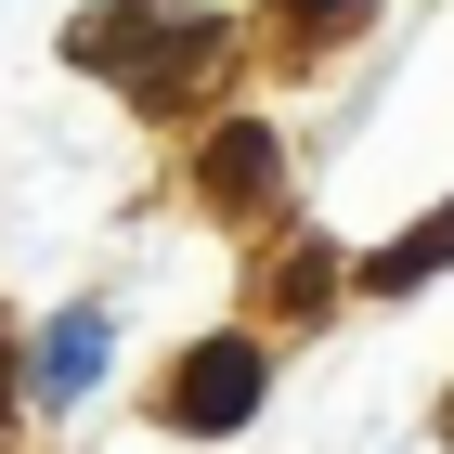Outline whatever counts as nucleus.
<instances>
[{
  "label": "nucleus",
  "instance_id": "f257e3e1",
  "mask_svg": "<svg viewBox=\"0 0 454 454\" xmlns=\"http://www.w3.org/2000/svg\"><path fill=\"white\" fill-rule=\"evenodd\" d=\"M260 416V350L247 338H208L169 364V428H247Z\"/></svg>",
  "mask_w": 454,
  "mask_h": 454
},
{
  "label": "nucleus",
  "instance_id": "f03ea898",
  "mask_svg": "<svg viewBox=\"0 0 454 454\" xmlns=\"http://www.w3.org/2000/svg\"><path fill=\"white\" fill-rule=\"evenodd\" d=\"M208 182H221V208H260V195H273V130H221Z\"/></svg>",
  "mask_w": 454,
  "mask_h": 454
},
{
  "label": "nucleus",
  "instance_id": "7ed1b4c3",
  "mask_svg": "<svg viewBox=\"0 0 454 454\" xmlns=\"http://www.w3.org/2000/svg\"><path fill=\"white\" fill-rule=\"evenodd\" d=\"M91 364H105V312H66V325H52V350H39V389L66 403V389L91 377Z\"/></svg>",
  "mask_w": 454,
  "mask_h": 454
},
{
  "label": "nucleus",
  "instance_id": "20e7f679",
  "mask_svg": "<svg viewBox=\"0 0 454 454\" xmlns=\"http://www.w3.org/2000/svg\"><path fill=\"white\" fill-rule=\"evenodd\" d=\"M442 260H454V208L428 221V234H403V247H389V260H377L364 286H389V299H403V286H416V273H442Z\"/></svg>",
  "mask_w": 454,
  "mask_h": 454
},
{
  "label": "nucleus",
  "instance_id": "39448f33",
  "mask_svg": "<svg viewBox=\"0 0 454 454\" xmlns=\"http://www.w3.org/2000/svg\"><path fill=\"white\" fill-rule=\"evenodd\" d=\"M286 13H299V27H350L364 0H286Z\"/></svg>",
  "mask_w": 454,
  "mask_h": 454
}]
</instances>
